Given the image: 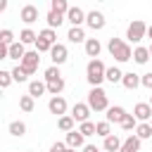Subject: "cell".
I'll use <instances>...</instances> for the list:
<instances>
[{"label":"cell","instance_id":"19","mask_svg":"<svg viewBox=\"0 0 152 152\" xmlns=\"http://www.w3.org/2000/svg\"><path fill=\"white\" fill-rule=\"evenodd\" d=\"M66 38H69L71 43H81V40H88V38H86V31H83L81 26H71V28H69V33H66Z\"/></svg>","mask_w":152,"mask_h":152},{"label":"cell","instance_id":"20","mask_svg":"<svg viewBox=\"0 0 152 152\" xmlns=\"http://www.w3.org/2000/svg\"><path fill=\"white\" fill-rule=\"evenodd\" d=\"M45 90H48V83H43V81H31V83H28V95H31V97L43 95Z\"/></svg>","mask_w":152,"mask_h":152},{"label":"cell","instance_id":"47","mask_svg":"<svg viewBox=\"0 0 152 152\" xmlns=\"http://www.w3.org/2000/svg\"><path fill=\"white\" fill-rule=\"evenodd\" d=\"M150 107H152V97H150Z\"/></svg>","mask_w":152,"mask_h":152},{"label":"cell","instance_id":"41","mask_svg":"<svg viewBox=\"0 0 152 152\" xmlns=\"http://www.w3.org/2000/svg\"><path fill=\"white\" fill-rule=\"evenodd\" d=\"M142 86H145V88H150V90H152V71H150V74H145V76H142Z\"/></svg>","mask_w":152,"mask_h":152},{"label":"cell","instance_id":"5","mask_svg":"<svg viewBox=\"0 0 152 152\" xmlns=\"http://www.w3.org/2000/svg\"><path fill=\"white\" fill-rule=\"evenodd\" d=\"M145 36H147V26H145V21L135 19V21L128 24V28H126V38H128V40L138 43V40H142Z\"/></svg>","mask_w":152,"mask_h":152},{"label":"cell","instance_id":"21","mask_svg":"<svg viewBox=\"0 0 152 152\" xmlns=\"http://www.w3.org/2000/svg\"><path fill=\"white\" fill-rule=\"evenodd\" d=\"M74 124H76V121H74V116H71V114H64V116H59V121H57V126H59L64 133L76 131V128H74Z\"/></svg>","mask_w":152,"mask_h":152},{"label":"cell","instance_id":"6","mask_svg":"<svg viewBox=\"0 0 152 152\" xmlns=\"http://www.w3.org/2000/svg\"><path fill=\"white\" fill-rule=\"evenodd\" d=\"M38 64H40V57H38V50H31V52H26V57L19 62V66L26 71V74H33L36 69H38Z\"/></svg>","mask_w":152,"mask_h":152},{"label":"cell","instance_id":"17","mask_svg":"<svg viewBox=\"0 0 152 152\" xmlns=\"http://www.w3.org/2000/svg\"><path fill=\"white\" fill-rule=\"evenodd\" d=\"M138 150H140V138L138 135H128L124 140V145H121L119 152H138Z\"/></svg>","mask_w":152,"mask_h":152},{"label":"cell","instance_id":"26","mask_svg":"<svg viewBox=\"0 0 152 152\" xmlns=\"http://www.w3.org/2000/svg\"><path fill=\"white\" fill-rule=\"evenodd\" d=\"M64 21V14H59V12H48V28H57L59 24Z\"/></svg>","mask_w":152,"mask_h":152},{"label":"cell","instance_id":"42","mask_svg":"<svg viewBox=\"0 0 152 152\" xmlns=\"http://www.w3.org/2000/svg\"><path fill=\"white\" fill-rule=\"evenodd\" d=\"M10 57V48L7 45H0V59H7Z\"/></svg>","mask_w":152,"mask_h":152},{"label":"cell","instance_id":"24","mask_svg":"<svg viewBox=\"0 0 152 152\" xmlns=\"http://www.w3.org/2000/svg\"><path fill=\"white\" fill-rule=\"evenodd\" d=\"M10 57L12 59H24L26 57V50H24V43H14V45H10Z\"/></svg>","mask_w":152,"mask_h":152},{"label":"cell","instance_id":"43","mask_svg":"<svg viewBox=\"0 0 152 152\" xmlns=\"http://www.w3.org/2000/svg\"><path fill=\"white\" fill-rule=\"evenodd\" d=\"M83 152H100V150H97L95 145H86V147H83Z\"/></svg>","mask_w":152,"mask_h":152},{"label":"cell","instance_id":"28","mask_svg":"<svg viewBox=\"0 0 152 152\" xmlns=\"http://www.w3.org/2000/svg\"><path fill=\"white\" fill-rule=\"evenodd\" d=\"M119 126H121L124 131H135V128H138V119H135L133 114H126V116H124V121H121Z\"/></svg>","mask_w":152,"mask_h":152},{"label":"cell","instance_id":"46","mask_svg":"<svg viewBox=\"0 0 152 152\" xmlns=\"http://www.w3.org/2000/svg\"><path fill=\"white\" fill-rule=\"evenodd\" d=\"M150 55H152V45H150Z\"/></svg>","mask_w":152,"mask_h":152},{"label":"cell","instance_id":"25","mask_svg":"<svg viewBox=\"0 0 152 152\" xmlns=\"http://www.w3.org/2000/svg\"><path fill=\"white\" fill-rule=\"evenodd\" d=\"M104 78H107L109 83H119V81H124V74H121L119 66H109L107 74H104Z\"/></svg>","mask_w":152,"mask_h":152},{"label":"cell","instance_id":"48","mask_svg":"<svg viewBox=\"0 0 152 152\" xmlns=\"http://www.w3.org/2000/svg\"><path fill=\"white\" fill-rule=\"evenodd\" d=\"M150 124H152V119H150Z\"/></svg>","mask_w":152,"mask_h":152},{"label":"cell","instance_id":"38","mask_svg":"<svg viewBox=\"0 0 152 152\" xmlns=\"http://www.w3.org/2000/svg\"><path fill=\"white\" fill-rule=\"evenodd\" d=\"M26 76H28V74H26V71H24L21 66H17V69H12V78H14L17 83H24V81H26Z\"/></svg>","mask_w":152,"mask_h":152},{"label":"cell","instance_id":"29","mask_svg":"<svg viewBox=\"0 0 152 152\" xmlns=\"http://www.w3.org/2000/svg\"><path fill=\"white\" fill-rule=\"evenodd\" d=\"M10 133H12L14 138H21V135L26 133V124H24V121H12V124H10Z\"/></svg>","mask_w":152,"mask_h":152},{"label":"cell","instance_id":"7","mask_svg":"<svg viewBox=\"0 0 152 152\" xmlns=\"http://www.w3.org/2000/svg\"><path fill=\"white\" fill-rule=\"evenodd\" d=\"M71 116H74V121L86 124V121H88V116H90V107H88L86 102H76V104H74V109H71Z\"/></svg>","mask_w":152,"mask_h":152},{"label":"cell","instance_id":"8","mask_svg":"<svg viewBox=\"0 0 152 152\" xmlns=\"http://www.w3.org/2000/svg\"><path fill=\"white\" fill-rule=\"evenodd\" d=\"M86 21H88V26H90L93 31H100V28L104 26V14L97 12V10H93V12L86 14Z\"/></svg>","mask_w":152,"mask_h":152},{"label":"cell","instance_id":"34","mask_svg":"<svg viewBox=\"0 0 152 152\" xmlns=\"http://www.w3.org/2000/svg\"><path fill=\"white\" fill-rule=\"evenodd\" d=\"M48 90H50V93H52V95L57 97V95H59V93L64 90V78H57V81H50V83H48Z\"/></svg>","mask_w":152,"mask_h":152},{"label":"cell","instance_id":"11","mask_svg":"<svg viewBox=\"0 0 152 152\" xmlns=\"http://www.w3.org/2000/svg\"><path fill=\"white\" fill-rule=\"evenodd\" d=\"M19 17H21V21L33 24V21L38 19V7H36V5H24V7H21V12H19Z\"/></svg>","mask_w":152,"mask_h":152},{"label":"cell","instance_id":"13","mask_svg":"<svg viewBox=\"0 0 152 152\" xmlns=\"http://www.w3.org/2000/svg\"><path fill=\"white\" fill-rule=\"evenodd\" d=\"M124 116H126V112H124V107H119V104H114V107L107 109V121H109V124H121Z\"/></svg>","mask_w":152,"mask_h":152},{"label":"cell","instance_id":"33","mask_svg":"<svg viewBox=\"0 0 152 152\" xmlns=\"http://www.w3.org/2000/svg\"><path fill=\"white\" fill-rule=\"evenodd\" d=\"M0 45H7V48L14 45V33H12L10 28H2V31H0Z\"/></svg>","mask_w":152,"mask_h":152},{"label":"cell","instance_id":"16","mask_svg":"<svg viewBox=\"0 0 152 152\" xmlns=\"http://www.w3.org/2000/svg\"><path fill=\"white\" fill-rule=\"evenodd\" d=\"M66 145H69L71 150L86 147V145H83V135H81V131H71V133H66Z\"/></svg>","mask_w":152,"mask_h":152},{"label":"cell","instance_id":"10","mask_svg":"<svg viewBox=\"0 0 152 152\" xmlns=\"http://www.w3.org/2000/svg\"><path fill=\"white\" fill-rule=\"evenodd\" d=\"M66 45H62V43H57L52 50H50V57H52V62H55V66H59V64H64L66 62Z\"/></svg>","mask_w":152,"mask_h":152},{"label":"cell","instance_id":"44","mask_svg":"<svg viewBox=\"0 0 152 152\" xmlns=\"http://www.w3.org/2000/svg\"><path fill=\"white\" fill-rule=\"evenodd\" d=\"M147 36H150V38H152V26H147Z\"/></svg>","mask_w":152,"mask_h":152},{"label":"cell","instance_id":"36","mask_svg":"<svg viewBox=\"0 0 152 152\" xmlns=\"http://www.w3.org/2000/svg\"><path fill=\"white\" fill-rule=\"evenodd\" d=\"M57 78H62V74H59V69L52 64V66H48L45 69V83H50V81H57Z\"/></svg>","mask_w":152,"mask_h":152},{"label":"cell","instance_id":"2","mask_svg":"<svg viewBox=\"0 0 152 152\" xmlns=\"http://www.w3.org/2000/svg\"><path fill=\"white\" fill-rule=\"evenodd\" d=\"M109 52H112V57L119 59V62H128V59L133 57L131 45H128L126 40H121V38H112V40H109Z\"/></svg>","mask_w":152,"mask_h":152},{"label":"cell","instance_id":"31","mask_svg":"<svg viewBox=\"0 0 152 152\" xmlns=\"http://www.w3.org/2000/svg\"><path fill=\"white\" fill-rule=\"evenodd\" d=\"M19 107H21V112H33L36 102H33L31 95H21V97H19Z\"/></svg>","mask_w":152,"mask_h":152},{"label":"cell","instance_id":"15","mask_svg":"<svg viewBox=\"0 0 152 152\" xmlns=\"http://www.w3.org/2000/svg\"><path fill=\"white\" fill-rule=\"evenodd\" d=\"M124 88H128V90H135L140 83H142V78L138 76V74H133V71H128V74H124Z\"/></svg>","mask_w":152,"mask_h":152},{"label":"cell","instance_id":"35","mask_svg":"<svg viewBox=\"0 0 152 152\" xmlns=\"http://www.w3.org/2000/svg\"><path fill=\"white\" fill-rule=\"evenodd\" d=\"M81 135L86 138V135H95L97 133V124H93V121H86V124H81Z\"/></svg>","mask_w":152,"mask_h":152},{"label":"cell","instance_id":"9","mask_svg":"<svg viewBox=\"0 0 152 152\" xmlns=\"http://www.w3.org/2000/svg\"><path fill=\"white\" fill-rule=\"evenodd\" d=\"M133 116L138 119V121H147V119H152V107H150V102H138L135 104V109H133Z\"/></svg>","mask_w":152,"mask_h":152},{"label":"cell","instance_id":"18","mask_svg":"<svg viewBox=\"0 0 152 152\" xmlns=\"http://www.w3.org/2000/svg\"><path fill=\"white\" fill-rule=\"evenodd\" d=\"M100 48H102V45H100L97 38H88V40H86V55H88V57L95 59V57L100 55Z\"/></svg>","mask_w":152,"mask_h":152},{"label":"cell","instance_id":"1","mask_svg":"<svg viewBox=\"0 0 152 152\" xmlns=\"http://www.w3.org/2000/svg\"><path fill=\"white\" fill-rule=\"evenodd\" d=\"M104 74H107V69H104V64H102L100 59H90V62H88V66H86V78H88V83H90L93 88H100V83L104 81Z\"/></svg>","mask_w":152,"mask_h":152},{"label":"cell","instance_id":"14","mask_svg":"<svg viewBox=\"0 0 152 152\" xmlns=\"http://www.w3.org/2000/svg\"><path fill=\"white\" fill-rule=\"evenodd\" d=\"M66 19L71 21V26H81V24L86 21V14H83L81 7H71V10L66 12Z\"/></svg>","mask_w":152,"mask_h":152},{"label":"cell","instance_id":"27","mask_svg":"<svg viewBox=\"0 0 152 152\" xmlns=\"http://www.w3.org/2000/svg\"><path fill=\"white\" fill-rule=\"evenodd\" d=\"M133 59H135L138 64H145V62L150 59V48H135V50H133Z\"/></svg>","mask_w":152,"mask_h":152},{"label":"cell","instance_id":"40","mask_svg":"<svg viewBox=\"0 0 152 152\" xmlns=\"http://www.w3.org/2000/svg\"><path fill=\"white\" fill-rule=\"evenodd\" d=\"M66 150H69L66 142H52L50 145V152H66Z\"/></svg>","mask_w":152,"mask_h":152},{"label":"cell","instance_id":"37","mask_svg":"<svg viewBox=\"0 0 152 152\" xmlns=\"http://www.w3.org/2000/svg\"><path fill=\"white\" fill-rule=\"evenodd\" d=\"M97 135L109 138V135H112V124H109V121H100V124H97Z\"/></svg>","mask_w":152,"mask_h":152},{"label":"cell","instance_id":"4","mask_svg":"<svg viewBox=\"0 0 152 152\" xmlns=\"http://www.w3.org/2000/svg\"><path fill=\"white\" fill-rule=\"evenodd\" d=\"M88 107L95 109V112L109 109V107H107V93H104L102 88H90V93H88Z\"/></svg>","mask_w":152,"mask_h":152},{"label":"cell","instance_id":"30","mask_svg":"<svg viewBox=\"0 0 152 152\" xmlns=\"http://www.w3.org/2000/svg\"><path fill=\"white\" fill-rule=\"evenodd\" d=\"M135 135L140 138V140H145V138H150L152 135V124H138V128H135Z\"/></svg>","mask_w":152,"mask_h":152},{"label":"cell","instance_id":"3","mask_svg":"<svg viewBox=\"0 0 152 152\" xmlns=\"http://www.w3.org/2000/svg\"><path fill=\"white\" fill-rule=\"evenodd\" d=\"M55 45H57V33H55V28H43V31L38 33L36 50H38V52H50Z\"/></svg>","mask_w":152,"mask_h":152},{"label":"cell","instance_id":"45","mask_svg":"<svg viewBox=\"0 0 152 152\" xmlns=\"http://www.w3.org/2000/svg\"><path fill=\"white\" fill-rule=\"evenodd\" d=\"M66 152H76V150H71V147H69V150H66Z\"/></svg>","mask_w":152,"mask_h":152},{"label":"cell","instance_id":"39","mask_svg":"<svg viewBox=\"0 0 152 152\" xmlns=\"http://www.w3.org/2000/svg\"><path fill=\"white\" fill-rule=\"evenodd\" d=\"M12 81H14V78H12V71H0V86H2V88H7Z\"/></svg>","mask_w":152,"mask_h":152},{"label":"cell","instance_id":"12","mask_svg":"<svg viewBox=\"0 0 152 152\" xmlns=\"http://www.w3.org/2000/svg\"><path fill=\"white\" fill-rule=\"evenodd\" d=\"M48 107H50V112H52V114L64 116V112H66V100L57 95V97H52V100H50V104H48Z\"/></svg>","mask_w":152,"mask_h":152},{"label":"cell","instance_id":"23","mask_svg":"<svg viewBox=\"0 0 152 152\" xmlns=\"http://www.w3.org/2000/svg\"><path fill=\"white\" fill-rule=\"evenodd\" d=\"M38 40V33L33 31V28H24L21 33H19V43H24V45H28V43H36Z\"/></svg>","mask_w":152,"mask_h":152},{"label":"cell","instance_id":"32","mask_svg":"<svg viewBox=\"0 0 152 152\" xmlns=\"http://www.w3.org/2000/svg\"><path fill=\"white\" fill-rule=\"evenodd\" d=\"M52 12H59V14H66L71 7H69V2L66 0H52V7H50Z\"/></svg>","mask_w":152,"mask_h":152},{"label":"cell","instance_id":"22","mask_svg":"<svg viewBox=\"0 0 152 152\" xmlns=\"http://www.w3.org/2000/svg\"><path fill=\"white\" fill-rule=\"evenodd\" d=\"M121 140L116 138V135H109V138H104V152H119L121 150Z\"/></svg>","mask_w":152,"mask_h":152}]
</instances>
